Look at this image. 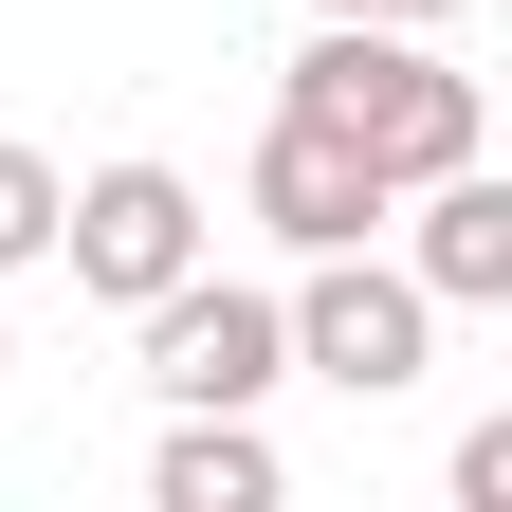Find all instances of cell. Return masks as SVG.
Segmentation results:
<instances>
[{"instance_id":"1","label":"cell","mask_w":512,"mask_h":512,"mask_svg":"<svg viewBox=\"0 0 512 512\" xmlns=\"http://www.w3.org/2000/svg\"><path fill=\"white\" fill-rule=\"evenodd\" d=\"M275 110H330L348 147L384 165V202L494 147V110H476V74H458L439 37H403V19H311V55L275 74Z\"/></svg>"},{"instance_id":"2","label":"cell","mask_w":512,"mask_h":512,"mask_svg":"<svg viewBox=\"0 0 512 512\" xmlns=\"http://www.w3.org/2000/svg\"><path fill=\"white\" fill-rule=\"evenodd\" d=\"M275 311H293V366H330L348 403H403V384L439 366V293L403 275V256H366V238L311 256V293H275Z\"/></svg>"},{"instance_id":"3","label":"cell","mask_w":512,"mask_h":512,"mask_svg":"<svg viewBox=\"0 0 512 512\" xmlns=\"http://www.w3.org/2000/svg\"><path fill=\"white\" fill-rule=\"evenodd\" d=\"M55 256H74V293L147 311L165 275H202V183L183 165H92L74 202H55Z\"/></svg>"},{"instance_id":"4","label":"cell","mask_w":512,"mask_h":512,"mask_svg":"<svg viewBox=\"0 0 512 512\" xmlns=\"http://www.w3.org/2000/svg\"><path fill=\"white\" fill-rule=\"evenodd\" d=\"M147 384L165 403H275L293 384V311L238 293V275H165L147 293Z\"/></svg>"},{"instance_id":"5","label":"cell","mask_w":512,"mask_h":512,"mask_svg":"<svg viewBox=\"0 0 512 512\" xmlns=\"http://www.w3.org/2000/svg\"><path fill=\"white\" fill-rule=\"evenodd\" d=\"M256 220H275L293 256H348V238H384V165L348 147L330 110H275V128H256Z\"/></svg>"},{"instance_id":"6","label":"cell","mask_w":512,"mask_h":512,"mask_svg":"<svg viewBox=\"0 0 512 512\" xmlns=\"http://www.w3.org/2000/svg\"><path fill=\"white\" fill-rule=\"evenodd\" d=\"M403 275L439 293V311H512V183H494V147L476 165H439V183H403Z\"/></svg>"},{"instance_id":"7","label":"cell","mask_w":512,"mask_h":512,"mask_svg":"<svg viewBox=\"0 0 512 512\" xmlns=\"http://www.w3.org/2000/svg\"><path fill=\"white\" fill-rule=\"evenodd\" d=\"M147 494H165V512H275V439H256V403H165Z\"/></svg>"},{"instance_id":"8","label":"cell","mask_w":512,"mask_h":512,"mask_svg":"<svg viewBox=\"0 0 512 512\" xmlns=\"http://www.w3.org/2000/svg\"><path fill=\"white\" fill-rule=\"evenodd\" d=\"M55 202H74V183H55L19 128H0V275H37V256H55Z\"/></svg>"},{"instance_id":"9","label":"cell","mask_w":512,"mask_h":512,"mask_svg":"<svg viewBox=\"0 0 512 512\" xmlns=\"http://www.w3.org/2000/svg\"><path fill=\"white\" fill-rule=\"evenodd\" d=\"M311 19H403V37H439V19H476V0H311Z\"/></svg>"}]
</instances>
